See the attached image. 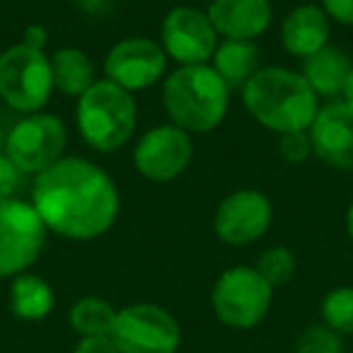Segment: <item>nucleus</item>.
Instances as JSON below:
<instances>
[{
  "label": "nucleus",
  "instance_id": "nucleus-1",
  "mask_svg": "<svg viewBox=\"0 0 353 353\" xmlns=\"http://www.w3.org/2000/svg\"><path fill=\"white\" fill-rule=\"evenodd\" d=\"M32 206L46 230L65 240H97L119 218V189L114 179L85 157H61L34 176Z\"/></svg>",
  "mask_w": 353,
  "mask_h": 353
},
{
  "label": "nucleus",
  "instance_id": "nucleus-2",
  "mask_svg": "<svg viewBox=\"0 0 353 353\" xmlns=\"http://www.w3.org/2000/svg\"><path fill=\"white\" fill-rule=\"evenodd\" d=\"M242 104L254 121L276 133L307 131L319 112V97L303 73L283 65L256 70L242 88Z\"/></svg>",
  "mask_w": 353,
  "mask_h": 353
},
{
  "label": "nucleus",
  "instance_id": "nucleus-3",
  "mask_svg": "<svg viewBox=\"0 0 353 353\" xmlns=\"http://www.w3.org/2000/svg\"><path fill=\"white\" fill-rule=\"evenodd\" d=\"M162 104L170 123L187 133H208L225 119L230 88L211 63L179 65L162 83Z\"/></svg>",
  "mask_w": 353,
  "mask_h": 353
},
{
  "label": "nucleus",
  "instance_id": "nucleus-4",
  "mask_svg": "<svg viewBox=\"0 0 353 353\" xmlns=\"http://www.w3.org/2000/svg\"><path fill=\"white\" fill-rule=\"evenodd\" d=\"M75 121L83 141L97 152H114L128 143L138 123V104L128 90L97 80L78 97Z\"/></svg>",
  "mask_w": 353,
  "mask_h": 353
},
{
  "label": "nucleus",
  "instance_id": "nucleus-5",
  "mask_svg": "<svg viewBox=\"0 0 353 353\" xmlns=\"http://www.w3.org/2000/svg\"><path fill=\"white\" fill-rule=\"evenodd\" d=\"M54 92L51 61L44 49L15 44L0 54V99L20 114H37Z\"/></svg>",
  "mask_w": 353,
  "mask_h": 353
},
{
  "label": "nucleus",
  "instance_id": "nucleus-6",
  "mask_svg": "<svg viewBox=\"0 0 353 353\" xmlns=\"http://www.w3.org/2000/svg\"><path fill=\"white\" fill-rule=\"evenodd\" d=\"M274 288L261 279L254 266H230L211 290V305L216 317L230 329H254L264 322L271 310Z\"/></svg>",
  "mask_w": 353,
  "mask_h": 353
},
{
  "label": "nucleus",
  "instance_id": "nucleus-7",
  "mask_svg": "<svg viewBox=\"0 0 353 353\" xmlns=\"http://www.w3.org/2000/svg\"><path fill=\"white\" fill-rule=\"evenodd\" d=\"M112 341L119 353H176L182 327L162 305L133 303L117 312Z\"/></svg>",
  "mask_w": 353,
  "mask_h": 353
},
{
  "label": "nucleus",
  "instance_id": "nucleus-8",
  "mask_svg": "<svg viewBox=\"0 0 353 353\" xmlns=\"http://www.w3.org/2000/svg\"><path fill=\"white\" fill-rule=\"evenodd\" d=\"M46 225L32 201L0 203V279L25 274L46 245Z\"/></svg>",
  "mask_w": 353,
  "mask_h": 353
},
{
  "label": "nucleus",
  "instance_id": "nucleus-9",
  "mask_svg": "<svg viewBox=\"0 0 353 353\" xmlns=\"http://www.w3.org/2000/svg\"><path fill=\"white\" fill-rule=\"evenodd\" d=\"M68 131L56 114L37 112L22 117L6 136V155L25 174H41L63 157Z\"/></svg>",
  "mask_w": 353,
  "mask_h": 353
},
{
  "label": "nucleus",
  "instance_id": "nucleus-10",
  "mask_svg": "<svg viewBox=\"0 0 353 353\" xmlns=\"http://www.w3.org/2000/svg\"><path fill=\"white\" fill-rule=\"evenodd\" d=\"M192 133L182 131L174 123H160V126L148 128L133 148L136 172L143 179L155 184L174 182L192 165Z\"/></svg>",
  "mask_w": 353,
  "mask_h": 353
},
{
  "label": "nucleus",
  "instance_id": "nucleus-11",
  "mask_svg": "<svg viewBox=\"0 0 353 353\" xmlns=\"http://www.w3.org/2000/svg\"><path fill=\"white\" fill-rule=\"evenodd\" d=\"M104 78L128 92H141L165 78L167 54L160 41L148 37H128L121 39L104 56Z\"/></svg>",
  "mask_w": 353,
  "mask_h": 353
},
{
  "label": "nucleus",
  "instance_id": "nucleus-12",
  "mask_svg": "<svg viewBox=\"0 0 353 353\" xmlns=\"http://www.w3.org/2000/svg\"><path fill=\"white\" fill-rule=\"evenodd\" d=\"M160 46L167 59H174L179 65H201L216 54L218 34L203 10L176 6L160 25Z\"/></svg>",
  "mask_w": 353,
  "mask_h": 353
},
{
  "label": "nucleus",
  "instance_id": "nucleus-13",
  "mask_svg": "<svg viewBox=\"0 0 353 353\" xmlns=\"http://www.w3.org/2000/svg\"><path fill=\"white\" fill-rule=\"evenodd\" d=\"M274 221L271 199L259 189H237L216 208L213 230L218 240L232 247L252 245L269 232Z\"/></svg>",
  "mask_w": 353,
  "mask_h": 353
},
{
  "label": "nucleus",
  "instance_id": "nucleus-14",
  "mask_svg": "<svg viewBox=\"0 0 353 353\" xmlns=\"http://www.w3.org/2000/svg\"><path fill=\"white\" fill-rule=\"evenodd\" d=\"M310 131L312 152L329 167L353 170V107L332 99L319 107Z\"/></svg>",
  "mask_w": 353,
  "mask_h": 353
},
{
  "label": "nucleus",
  "instance_id": "nucleus-15",
  "mask_svg": "<svg viewBox=\"0 0 353 353\" xmlns=\"http://www.w3.org/2000/svg\"><path fill=\"white\" fill-rule=\"evenodd\" d=\"M206 15L218 37L235 41L259 39L274 20L269 0H211Z\"/></svg>",
  "mask_w": 353,
  "mask_h": 353
},
{
  "label": "nucleus",
  "instance_id": "nucleus-16",
  "mask_svg": "<svg viewBox=\"0 0 353 353\" xmlns=\"http://www.w3.org/2000/svg\"><path fill=\"white\" fill-rule=\"evenodd\" d=\"M332 37V20L319 6L303 3L295 6L281 22V44L290 56L307 59L324 49Z\"/></svg>",
  "mask_w": 353,
  "mask_h": 353
},
{
  "label": "nucleus",
  "instance_id": "nucleus-17",
  "mask_svg": "<svg viewBox=\"0 0 353 353\" xmlns=\"http://www.w3.org/2000/svg\"><path fill=\"white\" fill-rule=\"evenodd\" d=\"M351 68V56L341 46L334 44H327L324 49L303 59V78L307 80V85L319 99H341Z\"/></svg>",
  "mask_w": 353,
  "mask_h": 353
},
{
  "label": "nucleus",
  "instance_id": "nucleus-18",
  "mask_svg": "<svg viewBox=\"0 0 353 353\" xmlns=\"http://www.w3.org/2000/svg\"><path fill=\"white\" fill-rule=\"evenodd\" d=\"M51 75H54V90L65 97H80L94 83V63L78 46H61L49 56Z\"/></svg>",
  "mask_w": 353,
  "mask_h": 353
},
{
  "label": "nucleus",
  "instance_id": "nucleus-19",
  "mask_svg": "<svg viewBox=\"0 0 353 353\" xmlns=\"http://www.w3.org/2000/svg\"><path fill=\"white\" fill-rule=\"evenodd\" d=\"M56 295L46 279L37 274L15 276L10 285V312L20 322H41L54 312Z\"/></svg>",
  "mask_w": 353,
  "mask_h": 353
},
{
  "label": "nucleus",
  "instance_id": "nucleus-20",
  "mask_svg": "<svg viewBox=\"0 0 353 353\" xmlns=\"http://www.w3.org/2000/svg\"><path fill=\"white\" fill-rule=\"evenodd\" d=\"M211 65L230 90H242L256 75L259 65V49L254 41H218Z\"/></svg>",
  "mask_w": 353,
  "mask_h": 353
},
{
  "label": "nucleus",
  "instance_id": "nucleus-21",
  "mask_svg": "<svg viewBox=\"0 0 353 353\" xmlns=\"http://www.w3.org/2000/svg\"><path fill=\"white\" fill-rule=\"evenodd\" d=\"M114 305L97 295H85L75 300L68 310V322L78 336H112L114 322H117Z\"/></svg>",
  "mask_w": 353,
  "mask_h": 353
},
{
  "label": "nucleus",
  "instance_id": "nucleus-22",
  "mask_svg": "<svg viewBox=\"0 0 353 353\" xmlns=\"http://www.w3.org/2000/svg\"><path fill=\"white\" fill-rule=\"evenodd\" d=\"M322 324L336 334H353V285H339L329 290L319 303Z\"/></svg>",
  "mask_w": 353,
  "mask_h": 353
},
{
  "label": "nucleus",
  "instance_id": "nucleus-23",
  "mask_svg": "<svg viewBox=\"0 0 353 353\" xmlns=\"http://www.w3.org/2000/svg\"><path fill=\"white\" fill-rule=\"evenodd\" d=\"M254 269L259 271L261 279L276 290V288H281V285L290 283V279L295 276V269H298V261H295V254L288 247L276 245V247H269L266 252H261Z\"/></svg>",
  "mask_w": 353,
  "mask_h": 353
},
{
  "label": "nucleus",
  "instance_id": "nucleus-24",
  "mask_svg": "<svg viewBox=\"0 0 353 353\" xmlns=\"http://www.w3.org/2000/svg\"><path fill=\"white\" fill-rule=\"evenodd\" d=\"M295 353H346L343 351V339L327 324L314 322L300 332L295 341Z\"/></svg>",
  "mask_w": 353,
  "mask_h": 353
},
{
  "label": "nucleus",
  "instance_id": "nucleus-25",
  "mask_svg": "<svg viewBox=\"0 0 353 353\" xmlns=\"http://www.w3.org/2000/svg\"><path fill=\"white\" fill-rule=\"evenodd\" d=\"M279 155L283 157L288 165H303V162L312 155V141H310V131L281 133Z\"/></svg>",
  "mask_w": 353,
  "mask_h": 353
},
{
  "label": "nucleus",
  "instance_id": "nucleus-26",
  "mask_svg": "<svg viewBox=\"0 0 353 353\" xmlns=\"http://www.w3.org/2000/svg\"><path fill=\"white\" fill-rule=\"evenodd\" d=\"M25 176H27L25 172H22L6 152L0 155V203L17 199L22 184H25Z\"/></svg>",
  "mask_w": 353,
  "mask_h": 353
},
{
  "label": "nucleus",
  "instance_id": "nucleus-27",
  "mask_svg": "<svg viewBox=\"0 0 353 353\" xmlns=\"http://www.w3.org/2000/svg\"><path fill=\"white\" fill-rule=\"evenodd\" d=\"M319 8L327 12L332 22L353 27V0H319Z\"/></svg>",
  "mask_w": 353,
  "mask_h": 353
},
{
  "label": "nucleus",
  "instance_id": "nucleus-28",
  "mask_svg": "<svg viewBox=\"0 0 353 353\" xmlns=\"http://www.w3.org/2000/svg\"><path fill=\"white\" fill-rule=\"evenodd\" d=\"M73 353H119L112 336H80Z\"/></svg>",
  "mask_w": 353,
  "mask_h": 353
},
{
  "label": "nucleus",
  "instance_id": "nucleus-29",
  "mask_svg": "<svg viewBox=\"0 0 353 353\" xmlns=\"http://www.w3.org/2000/svg\"><path fill=\"white\" fill-rule=\"evenodd\" d=\"M46 27L44 25H27L25 32H22V44L32 46V49H44L46 46Z\"/></svg>",
  "mask_w": 353,
  "mask_h": 353
},
{
  "label": "nucleus",
  "instance_id": "nucleus-30",
  "mask_svg": "<svg viewBox=\"0 0 353 353\" xmlns=\"http://www.w3.org/2000/svg\"><path fill=\"white\" fill-rule=\"evenodd\" d=\"M341 99H343L346 104H351V107H353V68H351V73H348L346 88H343V92H341Z\"/></svg>",
  "mask_w": 353,
  "mask_h": 353
},
{
  "label": "nucleus",
  "instance_id": "nucleus-31",
  "mask_svg": "<svg viewBox=\"0 0 353 353\" xmlns=\"http://www.w3.org/2000/svg\"><path fill=\"white\" fill-rule=\"evenodd\" d=\"M346 232H348V237H351V242H353V203L348 206V211H346Z\"/></svg>",
  "mask_w": 353,
  "mask_h": 353
},
{
  "label": "nucleus",
  "instance_id": "nucleus-32",
  "mask_svg": "<svg viewBox=\"0 0 353 353\" xmlns=\"http://www.w3.org/2000/svg\"><path fill=\"white\" fill-rule=\"evenodd\" d=\"M6 152V136H3V131H0V155Z\"/></svg>",
  "mask_w": 353,
  "mask_h": 353
}]
</instances>
